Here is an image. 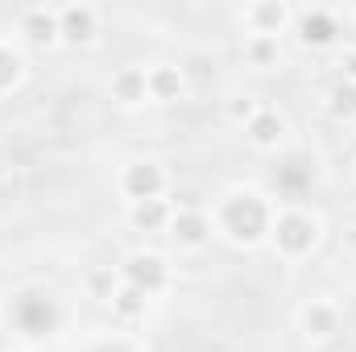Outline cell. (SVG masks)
I'll list each match as a JSON object with an SVG mask.
<instances>
[{"label":"cell","instance_id":"1","mask_svg":"<svg viewBox=\"0 0 356 352\" xmlns=\"http://www.w3.org/2000/svg\"><path fill=\"white\" fill-rule=\"evenodd\" d=\"M211 228L216 241H224L236 253H257L269 249V232H273V216H277V199L257 182H232L211 199Z\"/></svg>","mask_w":356,"mask_h":352},{"label":"cell","instance_id":"2","mask_svg":"<svg viewBox=\"0 0 356 352\" xmlns=\"http://www.w3.org/2000/svg\"><path fill=\"white\" fill-rule=\"evenodd\" d=\"M327 241V220L311 203H277L273 232H269V253L282 265L311 262Z\"/></svg>","mask_w":356,"mask_h":352},{"label":"cell","instance_id":"3","mask_svg":"<svg viewBox=\"0 0 356 352\" xmlns=\"http://www.w3.org/2000/svg\"><path fill=\"white\" fill-rule=\"evenodd\" d=\"M8 323L25 340H50L63 328V307H58V298L50 290L29 286V290H17L8 298Z\"/></svg>","mask_w":356,"mask_h":352},{"label":"cell","instance_id":"4","mask_svg":"<svg viewBox=\"0 0 356 352\" xmlns=\"http://www.w3.org/2000/svg\"><path fill=\"white\" fill-rule=\"evenodd\" d=\"M116 278H120L124 286L141 290L145 298H162V294L175 286V265H170L166 253H158V249L141 245V249H129V253L120 257Z\"/></svg>","mask_w":356,"mask_h":352},{"label":"cell","instance_id":"5","mask_svg":"<svg viewBox=\"0 0 356 352\" xmlns=\"http://www.w3.org/2000/svg\"><path fill=\"white\" fill-rule=\"evenodd\" d=\"M112 186H116V195L124 199V207L149 203V199H170V170H166V162H158V158H129V162L116 170Z\"/></svg>","mask_w":356,"mask_h":352},{"label":"cell","instance_id":"6","mask_svg":"<svg viewBox=\"0 0 356 352\" xmlns=\"http://www.w3.org/2000/svg\"><path fill=\"white\" fill-rule=\"evenodd\" d=\"M294 332H298V340L311 344V349L332 344V340L344 332V311H340V303L327 298V294L302 298V303L294 307Z\"/></svg>","mask_w":356,"mask_h":352},{"label":"cell","instance_id":"7","mask_svg":"<svg viewBox=\"0 0 356 352\" xmlns=\"http://www.w3.org/2000/svg\"><path fill=\"white\" fill-rule=\"evenodd\" d=\"M58 33H63V50H95L104 38V8L88 0L58 4Z\"/></svg>","mask_w":356,"mask_h":352},{"label":"cell","instance_id":"8","mask_svg":"<svg viewBox=\"0 0 356 352\" xmlns=\"http://www.w3.org/2000/svg\"><path fill=\"white\" fill-rule=\"evenodd\" d=\"M294 13L298 8L290 0H253V4H245L236 13V25H241L245 38H273V42H282L294 29Z\"/></svg>","mask_w":356,"mask_h":352},{"label":"cell","instance_id":"9","mask_svg":"<svg viewBox=\"0 0 356 352\" xmlns=\"http://www.w3.org/2000/svg\"><path fill=\"white\" fill-rule=\"evenodd\" d=\"M17 42L38 54H50L63 46V33H58V4H29L17 13Z\"/></svg>","mask_w":356,"mask_h":352},{"label":"cell","instance_id":"10","mask_svg":"<svg viewBox=\"0 0 356 352\" xmlns=\"http://www.w3.org/2000/svg\"><path fill=\"white\" fill-rule=\"evenodd\" d=\"M294 42L302 50H340V38H344V25L332 8L315 4V8H298L294 13Z\"/></svg>","mask_w":356,"mask_h":352},{"label":"cell","instance_id":"11","mask_svg":"<svg viewBox=\"0 0 356 352\" xmlns=\"http://www.w3.org/2000/svg\"><path fill=\"white\" fill-rule=\"evenodd\" d=\"M170 245L178 253H203L211 241H216V228H211V211L199 207V203H175V220H170Z\"/></svg>","mask_w":356,"mask_h":352},{"label":"cell","instance_id":"12","mask_svg":"<svg viewBox=\"0 0 356 352\" xmlns=\"http://www.w3.org/2000/svg\"><path fill=\"white\" fill-rule=\"evenodd\" d=\"M145 91H149V104H154V108L182 104V99L191 95L186 67L175 63V58H154V63H145Z\"/></svg>","mask_w":356,"mask_h":352},{"label":"cell","instance_id":"13","mask_svg":"<svg viewBox=\"0 0 356 352\" xmlns=\"http://www.w3.org/2000/svg\"><path fill=\"white\" fill-rule=\"evenodd\" d=\"M245 133V145L253 154H282L290 145V116L273 104H261V112L241 129Z\"/></svg>","mask_w":356,"mask_h":352},{"label":"cell","instance_id":"14","mask_svg":"<svg viewBox=\"0 0 356 352\" xmlns=\"http://www.w3.org/2000/svg\"><path fill=\"white\" fill-rule=\"evenodd\" d=\"M108 99L120 112H141L149 108V91H145V63H120L108 75Z\"/></svg>","mask_w":356,"mask_h":352},{"label":"cell","instance_id":"15","mask_svg":"<svg viewBox=\"0 0 356 352\" xmlns=\"http://www.w3.org/2000/svg\"><path fill=\"white\" fill-rule=\"evenodd\" d=\"M29 83V54L17 38H0V99L17 95Z\"/></svg>","mask_w":356,"mask_h":352},{"label":"cell","instance_id":"16","mask_svg":"<svg viewBox=\"0 0 356 352\" xmlns=\"http://www.w3.org/2000/svg\"><path fill=\"white\" fill-rule=\"evenodd\" d=\"M124 220H129V228L141 232V237H166V232H170V220H175V203H170V199L133 203V207H124Z\"/></svg>","mask_w":356,"mask_h":352},{"label":"cell","instance_id":"17","mask_svg":"<svg viewBox=\"0 0 356 352\" xmlns=\"http://www.w3.org/2000/svg\"><path fill=\"white\" fill-rule=\"evenodd\" d=\"M104 307H108L112 323H120V328H137V323H145V315H149L154 298H145L141 290H133V286H124V282H120Z\"/></svg>","mask_w":356,"mask_h":352},{"label":"cell","instance_id":"18","mask_svg":"<svg viewBox=\"0 0 356 352\" xmlns=\"http://www.w3.org/2000/svg\"><path fill=\"white\" fill-rule=\"evenodd\" d=\"M241 63H245V71H253V75H273V71H282L286 50H282V42H273V38H241Z\"/></svg>","mask_w":356,"mask_h":352},{"label":"cell","instance_id":"19","mask_svg":"<svg viewBox=\"0 0 356 352\" xmlns=\"http://www.w3.org/2000/svg\"><path fill=\"white\" fill-rule=\"evenodd\" d=\"M323 112L336 120V125H356V83L353 79H332L323 95H319Z\"/></svg>","mask_w":356,"mask_h":352},{"label":"cell","instance_id":"20","mask_svg":"<svg viewBox=\"0 0 356 352\" xmlns=\"http://www.w3.org/2000/svg\"><path fill=\"white\" fill-rule=\"evenodd\" d=\"M261 104H266V99H257V95H249V91H236V95L224 99V116H228L236 129H245V125L261 112Z\"/></svg>","mask_w":356,"mask_h":352},{"label":"cell","instance_id":"21","mask_svg":"<svg viewBox=\"0 0 356 352\" xmlns=\"http://www.w3.org/2000/svg\"><path fill=\"white\" fill-rule=\"evenodd\" d=\"M116 286H120L116 265H99V269H91V273H88V290H91V298H95V303H108Z\"/></svg>","mask_w":356,"mask_h":352},{"label":"cell","instance_id":"22","mask_svg":"<svg viewBox=\"0 0 356 352\" xmlns=\"http://www.w3.org/2000/svg\"><path fill=\"white\" fill-rule=\"evenodd\" d=\"M336 79H353L356 83V42L336 50Z\"/></svg>","mask_w":356,"mask_h":352},{"label":"cell","instance_id":"23","mask_svg":"<svg viewBox=\"0 0 356 352\" xmlns=\"http://www.w3.org/2000/svg\"><path fill=\"white\" fill-rule=\"evenodd\" d=\"M4 352H38V349H29V344H21V349H4Z\"/></svg>","mask_w":356,"mask_h":352},{"label":"cell","instance_id":"24","mask_svg":"<svg viewBox=\"0 0 356 352\" xmlns=\"http://www.w3.org/2000/svg\"><path fill=\"white\" fill-rule=\"evenodd\" d=\"M353 170H356V162H353Z\"/></svg>","mask_w":356,"mask_h":352}]
</instances>
